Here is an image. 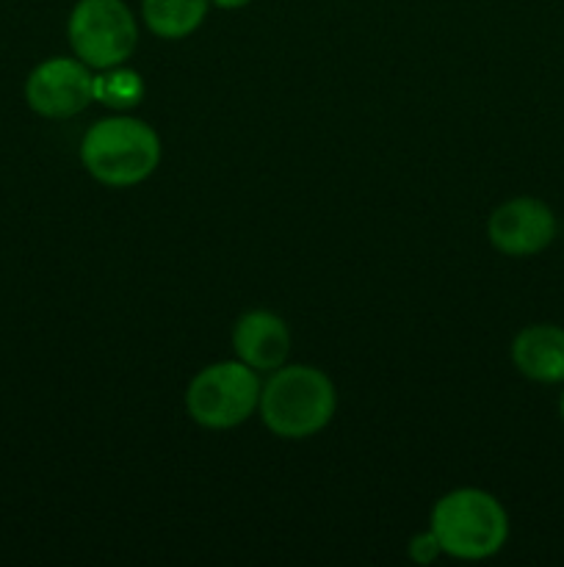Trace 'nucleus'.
I'll return each instance as SVG.
<instances>
[{
    "label": "nucleus",
    "mask_w": 564,
    "mask_h": 567,
    "mask_svg": "<svg viewBox=\"0 0 564 567\" xmlns=\"http://www.w3.org/2000/svg\"><path fill=\"white\" fill-rule=\"evenodd\" d=\"M558 421H562L564 426V385H562V393H558Z\"/></svg>",
    "instance_id": "4468645a"
},
{
    "label": "nucleus",
    "mask_w": 564,
    "mask_h": 567,
    "mask_svg": "<svg viewBox=\"0 0 564 567\" xmlns=\"http://www.w3.org/2000/svg\"><path fill=\"white\" fill-rule=\"evenodd\" d=\"M22 97L42 120H72L94 103V70L77 55H50L25 75Z\"/></svg>",
    "instance_id": "423d86ee"
},
{
    "label": "nucleus",
    "mask_w": 564,
    "mask_h": 567,
    "mask_svg": "<svg viewBox=\"0 0 564 567\" xmlns=\"http://www.w3.org/2000/svg\"><path fill=\"white\" fill-rule=\"evenodd\" d=\"M429 529L442 557L459 563H484L509 543V513L495 493L484 487H453L442 493L429 513Z\"/></svg>",
    "instance_id": "7ed1b4c3"
},
{
    "label": "nucleus",
    "mask_w": 564,
    "mask_h": 567,
    "mask_svg": "<svg viewBox=\"0 0 564 567\" xmlns=\"http://www.w3.org/2000/svg\"><path fill=\"white\" fill-rule=\"evenodd\" d=\"M232 354L258 374H271L291 358V330L280 313L265 308L247 310L236 319L230 332Z\"/></svg>",
    "instance_id": "6e6552de"
},
{
    "label": "nucleus",
    "mask_w": 564,
    "mask_h": 567,
    "mask_svg": "<svg viewBox=\"0 0 564 567\" xmlns=\"http://www.w3.org/2000/svg\"><path fill=\"white\" fill-rule=\"evenodd\" d=\"M210 3L216 6V9H224V11H238L243 9V6H249L252 0H210Z\"/></svg>",
    "instance_id": "ddd939ff"
},
{
    "label": "nucleus",
    "mask_w": 564,
    "mask_h": 567,
    "mask_svg": "<svg viewBox=\"0 0 564 567\" xmlns=\"http://www.w3.org/2000/svg\"><path fill=\"white\" fill-rule=\"evenodd\" d=\"M77 158L100 186L133 188L155 175L164 144L149 122L133 114H111L86 127Z\"/></svg>",
    "instance_id": "f03ea898"
},
{
    "label": "nucleus",
    "mask_w": 564,
    "mask_h": 567,
    "mask_svg": "<svg viewBox=\"0 0 564 567\" xmlns=\"http://www.w3.org/2000/svg\"><path fill=\"white\" fill-rule=\"evenodd\" d=\"M558 236V219L540 197H512L487 216V241L503 258H534Z\"/></svg>",
    "instance_id": "0eeeda50"
},
{
    "label": "nucleus",
    "mask_w": 564,
    "mask_h": 567,
    "mask_svg": "<svg viewBox=\"0 0 564 567\" xmlns=\"http://www.w3.org/2000/svg\"><path fill=\"white\" fill-rule=\"evenodd\" d=\"M147 94L142 72L127 64L108 66L94 72V103L105 105L114 114H130Z\"/></svg>",
    "instance_id": "9b49d317"
},
{
    "label": "nucleus",
    "mask_w": 564,
    "mask_h": 567,
    "mask_svg": "<svg viewBox=\"0 0 564 567\" xmlns=\"http://www.w3.org/2000/svg\"><path fill=\"white\" fill-rule=\"evenodd\" d=\"M260 374L238 358L202 365L182 393L186 415L208 432H227L258 415Z\"/></svg>",
    "instance_id": "20e7f679"
},
{
    "label": "nucleus",
    "mask_w": 564,
    "mask_h": 567,
    "mask_svg": "<svg viewBox=\"0 0 564 567\" xmlns=\"http://www.w3.org/2000/svg\"><path fill=\"white\" fill-rule=\"evenodd\" d=\"M337 413V391L324 369L285 363L265 374L258 415L280 441H307L321 435Z\"/></svg>",
    "instance_id": "f257e3e1"
},
{
    "label": "nucleus",
    "mask_w": 564,
    "mask_h": 567,
    "mask_svg": "<svg viewBox=\"0 0 564 567\" xmlns=\"http://www.w3.org/2000/svg\"><path fill=\"white\" fill-rule=\"evenodd\" d=\"M509 358L520 377L536 385H564V327L536 321L518 330Z\"/></svg>",
    "instance_id": "1a4fd4ad"
},
{
    "label": "nucleus",
    "mask_w": 564,
    "mask_h": 567,
    "mask_svg": "<svg viewBox=\"0 0 564 567\" xmlns=\"http://www.w3.org/2000/svg\"><path fill=\"white\" fill-rule=\"evenodd\" d=\"M210 0H142V25L160 42H182L202 28Z\"/></svg>",
    "instance_id": "9d476101"
},
{
    "label": "nucleus",
    "mask_w": 564,
    "mask_h": 567,
    "mask_svg": "<svg viewBox=\"0 0 564 567\" xmlns=\"http://www.w3.org/2000/svg\"><path fill=\"white\" fill-rule=\"evenodd\" d=\"M407 557L418 565H431L442 557L440 543H437V537L431 535L429 526H426L424 532H418V535L407 543Z\"/></svg>",
    "instance_id": "f8f14e48"
},
{
    "label": "nucleus",
    "mask_w": 564,
    "mask_h": 567,
    "mask_svg": "<svg viewBox=\"0 0 564 567\" xmlns=\"http://www.w3.org/2000/svg\"><path fill=\"white\" fill-rule=\"evenodd\" d=\"M66 42L94 72L127 64L138 44V17L125 0H77L66 17Z\"/></svg>",
    "instance_id": "39448f33"
}]
</instances>
